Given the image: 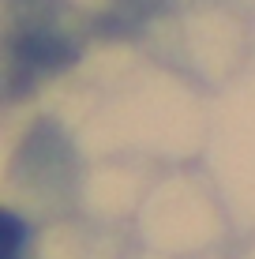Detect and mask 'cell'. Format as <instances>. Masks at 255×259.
I'll list each match as a JSON object with an SVG mask.
<instances>
[{"mask_svg":"<svg viewBox=\"0 0 255 259\" xmlns=\"http://www.w3.org/2000/svg\"><path fill=\"white\" fill-rule=\"evenodd\" d=\"M26 222L12 210H0V259H23Z\"/></svg>","mask_w":255,"mask_h":259,"instance_id":"1","label":"cell"}]
</instances>
